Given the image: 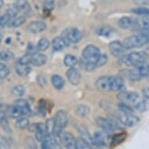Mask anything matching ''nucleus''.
Masks as SVG:
<instances>
[{
	"instance_id": "nucleus-1",
	"label": "nucleus",
	"mask_w": 149,
	"mask_h": 149,
	"mask_svg": "<svg viewBox=\"0 0 149 149\" xmlns=\"http://www.w3.org/2000/svg\"><path fill=\"white\" fill-rule=\"evenodd\" d=\"M148 59V55L145 52H133L121 58V62L128 66H137L144 63Z\"/></svg>"
},
{
	"instance_id": "nucleus-2",
	"label": "nucleus",
	"mask_w": 149,
	"mask_h": 149,
	"mask_svg": "<svg viewBox=\"0 0 149 149\" xmlns=\"http://www.w3.org/2000/svg\"><path fill=\"white\" fill-rule=\"evenodd\" d=\"M148 38L140 34L138 35H132L128 37L123 41V44L126 49H133L141 48L148 44Z\"/></svg>"
},
{
	"instance_id": "nucleus-3",
	"label": "nucleus",
	"mask_w": 149,
	"mask_h": 149,
	"mask_svg": "<svg viewBox=\"0 0 149 149\" xmlns=\"http://www.w3.org/2000/svg\"><path fill=\"white\" fill-rule=\"evenodd\" d=\"M54 119H55V130H54L53 134L61 137L63 130L66 127L68 123V117L66 113L63 110H59Z\"/></svg>"
},
{
	"instance_id": "nucleus-4",
	"label": "nucleus",
	"mask_w": 149,
	"mask_h": 149,
	"mask_svg": "<svg viewBox=\"0 0 149 149\" xmlns=\"http://www.w3.org/2000/svg\"><path fill=\"white\" fill-rule=\"evenodd\" d=\"M101 55L100 49L93 45H89L86 46L82 52V57L88 61L95 63Z\"/></svg>"
},
{
	"instance_id": "nucleus-5",
	"label": "nucleus",
	"mask_w": 149,
	"mask_h": 149,
	"mask_svg": "<svg viewBox=\"0 0 149 149\" xmlns=\"http://www.w3.org/2000/svg\"><path fill=\"white\" fill-rule=\"evenodd\" d=\"M96 123H97L98 127L109 135L112 134V132H113L116 128H120L119 126L116 124V123L104 117H98Z\"/></svg>"
},
{
	"instance_id": "nucleus-6",
	"label": "nucleus",
	"mask_w": 149,
	"mask_h": 149,
	"mask_svg": "<svg viewBox=\"0 0 149 149\" xmlns=\"http://www.w3.org/2000/svg\"><path fill=\"white\" fill-rule=\"evenodd\" d=\"M119 121L125 127H134L138 124L140 119L137 116L129 113H121L119 116Z\"/></svg>"
},
{
	"instance_id": "nucleus-7",
	"label": "nucleus",
	"mask_w": 149,
	"mask_h": 149,
	"mask_svg": "<svg viewBox=\"0 0 149 149\" xmlns=\"http://www.w3.org/2000/svg\"><path fill=\"white\" fill-rule=\"evenodd\" d=\"M117 98L122 100L123 102L129 104V105H132L133 107L141 99L137 93L133 92V91H125V92L120 93L117 95Z\"/></svg>"
},
{
	"instance_id": "nucleus-8",
	"label": "nucleus",
	"mask_w": 149,
	"mask_h": 149,
	"mask_svg": "<svg viewBox=\"0 0 149 149\" xmlns=\"http://www.w3.org/2000/svg\"><path fill=\"white\" fill-rule=\"evenodd\" d=\"M64 38L70 43H77L82 38V33L80 30L75 27L69 28L66 32V36Z\"/></svg>"
},
{
	"instance_id": "nucleus-9",
	"label": "nucleus",
	"mask_w": 149,
	"mask_h": 149,
	"mask_svg": "<svg viewBox=\"0 0 149 149\" xmlns=\"http://www.w3.org/2000/svg\"><path fill=\"white\" fill-rule=\"evenodd\" d=\"M110 91H120L125 88L124 81L120 76H110L109 77Z\"/></svg>"
},
{
	"instance_id": "nucleus-10",
	"label": "nucleus",
	"mask_w": 149,
	"mask_h": 149,
	"mask_svg": "<svg viewBox=\"0 0 149 149\" xmlns=\"http://www.w3.org/2000/svg\"><path fill=\"white\" fill-rule=\"evenodd\" d=\"M109 134L103 130H98L94 134V141L96 146L106 147Z\"/></svg>"
},
{
	"instance_id": "nucleus-11",
	"label": "nucleus",
	"mask_w": 149,
	"mask_h": 149,
	"mask_svg": "<svg viewBox=\"0 0 149 149\" xmlns=\"http://www.w3.org/2000/svg\"><path fill=\"white\" fill-rule=\"evenodd\" d=\"M63 142L66 149H77V140L71 133H64L63 135Z\"/></svg>"
},
{
	"instance_id": "nucleus-12",
	"label": "nucleus",
	"mask_w": 149,
	"mask_h": 149,
	"mask_svg": "<svg viewBox=\"0 0 149 149\" xmlns=\"http://www.w3.org/2000/svg\"><path fill=\"white\" fill-rule=\"evenodd\" d=\"M111 54L116 57L121 56L124 52V49H126L123 46V44L121 43L120 41H113L109 45Z\"/></svg>"
},
{
	"instance_id": "nucleus-13",
	"label": "nucleus",
	"mask_w": 149,
	"mask_h": 149,
	"mask_svg": "<svg viewBox=\"0 0 149 149\" xmlns=\"http://www.w3.org/2000/svg\"><path fill=\"white\" fill-rule=\"evenodd\" d=\"M47 27L46 24L43 21H32L27 25V30L29 31L31 33H34V34H38L41 32L45 31Z\"/></svg>"
},
{
	"instance_id": "nucleus-14",
	"label": "nucleus",
	"mask_w": 149,
	"mask_h": 149,
	"mask_svg": "<svg viewBox=\"0 0 149 149\" xmlns=\"http://www.w3.org/2000/svg\"><path fill=\"white\" fill-rule=\"evenodd\" d=\"M66 77L70 83L73 85H77L81 81V74L74 67H71L66 72Z\"/></svg>"
},
{
	"instance_id": "nucleus-15",
	"label": "nucleus",
	"mask_w": 149,
	"mask_h": 149,
	"mask_svg": "<svg viewBox=\"0 0 149 149\" xmlns=\"http://www.w3.org/2000/svg\"><path fill=\"white\" fill-rule=\"evenodd\" d=\"M118 25L122 29H130L133 27H137L136 20L129 17H121L118 21Z\"/></svg>"
},
{
	"instance_id": "nucleus-16",
	"label": "nucleus",
	"mask_w": 149,
	"mask_h": 149,
	"mask_svg": "<svg viewBox=\"0 0 149 149\" xmlns=\"http://www.w3.org/2000/svg\"><path fill=\"white\" fill-rule=\"evenodd\" d=\"M6 112H7L10 117L14 118V119H18V118L23 117V116H25L24 111L23 110L22 108L18 106L16 104L9 106L7 108V109H6Z\"/></svg>"
},
{
	"instance_id": "nucleus-17",
	"label": "nucleus",
	"mask_w": 149,
	"mask_h": 149,
	"mask_svg": "<svg viewBox=\"0 0 149 149\" xmlns=\"http://www.w3.org/2000/svg\"><path fill=\"white\" fill-rule=\"evenodd\" d=\"M79 133L81 134V138L84 140L92 148L96 147L95 144V141H94V138H93V137L91 135V134L89 133L88 129L84 126H81V127H79Z\"/></svg>"
},
{
	"instance_id": "nucleus-18",
	"label": "nucleus",
	"mask_w": 149,
	"mask_h": 149,
	"mask_svg": "<svg viewBox=\"0 0 149 149\" xmlns=\"http://www.w3.org/2000/svg\"><path fill=\"white\" fill-rule=\"evenodd\" d=\"M109 77L110 76H102L96 81L95 86L98 90L102 91H110L109 88Z\"/></svg>"
},
{
	"instance_id": "nucleus-19",
	"label": "nucleus",
	"mask_w": 149,
	"mask_h": 149,
	"mask_svg": "<svg viewBox=\"0 0 149 149\" xmlns=\"http://www.w3.org/2000/svg\"><path fill=\"white\" fill-rule=\"evenodd\" d=\"M47 61L46 56L43 53L35 52L32 54L31 65L34 66H42L45 64Z\"/></svg>"
},
{
	"instance_id": "nucleus-20",
	"label": "nucleus",
	"mask_w": 149,
	"mask_h": 149,
	"mask_svg": "<svg viewBox=\"0 0 149 149\" xmlns=\"http://www.w3.org/2000/svg\"><path fill=\"white\" fill-rule=\"evenodd\" d=\"M134 70L135 73L137 75V77H139L140 80L149 77V65L147 64L146 63L136 66Z\"/></svg>"
},
{
	"instance_id": "nucleus-21",
	"label": "nucleus",
	"mask_w": 149,
	"mask_h": 149,
	"mask_svg": "<svg viewBox=\"0 0 149 149\" xmlns=\"http://www.w3.org/2000/svg\"><path fill=\"white\" fill-rule=\"evenodd\" d=\"M35 137L38 141L42 142L46 137V131L45 125L42 124V123H35Z\"/></svg>"
},
{
	"instance_id": "nucleus-22",
	"label": "nucleus",
	"mask_w": 149,
	"mask_h": 149,
	"mask_svg": "<svg viewBox=\"0 0 149 149\" xmlns=\"http://www.w3.org/2000/svg\"><path fill=\"white\" fill-rule=\"evenodd\" d=\"M69 42L66 41L64 38H61V37H57L56 38H54L52 42V48L55 51H61L63 49L68 45Z\"/></svg>"
},
{
	"instance_id": "nucleus-23",
	"label": "nucleus",
	"mask_w": 149,
	"mask_h": 149,
	"mask_svg": "<svg viewBox=\"0 0 149 149\" xmlns=\"http://www.w3.org/2000/svg\"><path fill=\"white\" fill-rule=\"evenodd\" d=\"M114 31V29H113V27H111L108 24H104L101 25L97 28L96 30V32L98 35L102 37H105V38H108L109 37L110 35H112Z\"/></svg>"
},
{
	"instance_id": "nucleus-24",
	"label": "nucleus",
	"mask_w": 149,
	"mask_h": 149,
	"mask_svg": "<svg viewBox=\"0 0 149 149\" xmlns=\"http://www.w3.org/2000/svg\"><path fill=\"white\" fill-rule=\"evenodd\" d=\"M0 126L4 131L6 133H11V128H10V123L6 118V113L2 110H0Z\"/></svg>"
},
{
	"instance_id": "nucleus-25",
	"label": "nucleus",
	"mask_w": 149,
	"mask_h": 149,
	"mask_svg": "<svg viewBox=\"0 0 149 149\" xmlns=\"http://www.w3.org/2000/svg\"><path fill=\"white\" fill-rule=\"evenodd\" d=\"M52 84L54 86V88L58 90H60L63 88L65 85V81L61 76H59L58 74H55L52 77L51 79Z\"/></svg>"
},
{
	"instance_id": "nucleus-26",
	"label": "nucleus",
	"mask_w": 149,
	"mask_h": 149,
	"mask_svg": "<svg viewBox=\"0 0 149 149\" xmlns=\"http://www.w3.org/2000/svg\"><path fill=\"white\" fill-rule=\"evenodd\" d=\"M25 22H26V17L24 16H19L11 19L7 25L9 27H18L22 26Z\"/></svg>"
},
{
	"instance_id": "nucleus-27",
	"label": "nucleus",
	"mask_w": 149,
	"mask_h": 149,
	"mask_svg": "<svg viewBox=\"0 0 149 149\" xmlns=\"http://www.w3.org/2000/svg\"><path fill=\"white\" fill-rule=\"evenodd\" d=\"M16 71L20 76H27L31 73V67L30 65H22V64L17 63V65L16 66Z\"/></svg>"
},
{
	"instance_id": "nucleus-28",
	"label": "nucleus",
	"mask_w": 149,
	"mask_h": 149,
	"mask_svg": "<svg viewBox=\"0 0 149 149\" xmlns=\"http://www.w3.org/2000/svg\"><path fill=\"white\" fill-rule=\"evenodd\" d=\"M80 66H81V68L86 71H93L96 68L95 63L88 61L83 57H82V59H81V62H80Z\"/></svg>"
},
{
	"instance_id": "nucleus-29",
	"label": "nucleus",
	"mask_w": 149,
	"mask_h": 149,
	"mask_svg": "<svg viewBox=\"0 0 149 149\" xmlns=\"http://www.w3.org/2000/svg\"><path fill=\"white\" fill-rule=\"evenodd\" d=\"M16 105H17L18 106H20L23 109V110L24 111L25 116H30L31 115V109L30 108V105L28 104L27 101L24 100V99H19L17 100L15 103Z\"/></svg>"
},
{
	"instance_id": "nucleus-30",
	"label": "nucleus",
	"mask_w": 149,
	"mask_h": 149,
	"mask_svg": "<svg viewBox=\"0 0 149 149\" xmlns=\"http://www.w3.org/2000/svg\"><path fill=\"white\" fill-rule=\"evenodd\" d=\"M50 45H51V43H50V42H49V40L48 38H42L38 42L37 49L40 52L46 51L47 49L49 48V46H50Z\"/></svg>"
},
{
	"instance_id": "nucleus-31",
	"label": "nucleus",
	"mask_w": 149,
	"mask_h": 149,
	"mask_svg": "<svg viewBox=\"0 0 149 149\" xmlns=\"http://www.w3.org/2000/svg\"><path fill=\"white\" fill-rule=\"evenodd\" d=\"M75 112L77 115H78L81 117H86L89 114V108L85 105H77L75 108Z\"/></svg>"
},
{
	"instance_id": "nucleus-32",
	"label": "nucleus",
	"mask_w": 149,
	"mask_h": 149,
	"mask_svg": "<svg viewBox=\"0 0 149 149\" xmlns=\"http://www.w3.org/2000/svg\"><path fill=\"white\" fill-rule=\"evenodd\" d=\"M15 125H16V127L18 128V129L25 130L28 128L30 125V122L28 119L23 116V117L18 118L17 119V120L15 123Z\"/></svg>"
},
{
	"instance_id": "nucleus-33",
	"label": "nucleus",
	"mask_w": 149,
	"mask_h": 149,
	"mask_svg": "<svg viewBox=\"0 0 149 149\" xmlns=\"http://www.w3.org/2000/svg\"><path fill=\"white\" fill-rule=\"evenodd\" d=\"M64 64L67 67H74L77 64V59L73 55H66L64 58Z\"/></svg>"
},
{
	"instance_id": "nucleus-34",
	"label": "nucleus",
	"mask_w": 149,
	"mask_h": 149,
	"mask_svg": "<svg viewBox=\"0 0 149 149\" xmlns=\"http://www.w3.org/2000/svg\"><path fill=\"white\" fill-rule=\"evenodd\" d=\"M45 127L47 134H53L54 130H55V119L50 118L47 120L45 124Z\"/></svg>"
},
{
	"instance_id": "nucleus-35",
	"label": "nucleus",
	"mask_w": 149,
	"mask_h": 149,
	"mask_svg": "<svg viewBox=\"0 0 149 149\" xmlns=\"http://www.w3.org/2000/svg\"><path fill=\"white\" fill-rule=\"evenodd\" d=\"M127 137V135L124 133H120V134H117L114 135L112 139V144L114 146H116L118 144H120L121 143L124 141Z\"/></svg>"
},
{
	"instance_id": "nucleus-36",
	"label": "nucleus",
	"mask_w": 149,
	"mask_h": 149,
	"mask_svg": "<svg viewBox=\"0 0 149 149\" xmlns=\"http://www.w3.org/2000/svg\"><path fill=\"white\" fill-rule=\"evenodd\" d=\"M25 91H26V89H25V87L23 85H17L13 87L11 91V92L14 96H17V97H22L25 95Z\"/></svg>"
},
{
	"instance_id": "nucleus-37",
	"label": "nucleus",
	"mask_w": 149,
	"mask_h": 149,
	"mask_svg": "<svg viewBox=\"0 0 149 149\" xmlns=\"http://www.w3.org/2000/svg\"><path fill=\"white\" fill-rule=\"evenodd\" d=\"M19 12H20V9L18 7V6L17 4H13V5L10 6L6 13L10 17V19H13V18L17 17Z\"/></svg>"
},
{
	"instance_id": "nucleus-38",
	"label": "nucleus",
	"mask_w": 149,
	"mask_h": 149,
	"mask_svg": "<svg viewBox=\"0 0 149 149\" xmlns=\"http://www.w3.org/2000/svg\"><path fill=\"white\" fill-rule=\"evenodd\" d=\"M136 21L138 27H149V16H142V17L137 19Z\"/></svg>"
},
{
	"instance_id": "nucleus-39",
	"label": "nucleus",
	"mask_w": 149,
	"mask_h": 149,
	"mask_svg": "<svg viewBox=\"0 0 149 149\" xmlns=\"http://www.w3.org/2000/svg\"><path fill=\"white\" fill-rule=\"evenodd\" d=\"M118 108L121 113H129V114H134V109L133 108L125 102L120 103L118 105Z\"/></svg>"
},
{
	"instance_id": "nucleus-40",
	"label": "nucleus",
	"mask_w": 149,
	"mask_h": 149,
	"mask_svg": "<svg viewBox=\"0 0 149 149\" xmlns=\"http://www.w3.org/2000/svg\"><path fill=\"white\" fill-rule=\"evenodd\" d=\"M14 58V54L12 52L5 50L0 52V61H9Z\"/></svg>"
},
{
	"instance_id": "nucleus-41",
	"label": "nucleus",
	"mask_w": 149,
	"mask_h": 149,
	"mask_svg": "<svg viewBox=\"0 0 149 149\" xmlns=\"http://www.w3.org/2000/svg\"><path fill=\"white\" fill-rule=\"evenodd\" d=\"M17 5L18 6L20 10H23L24 12H25V13H28L31 11V6L27 0H18Z\"/></svg>"
},
{
	"instance_id": "nucleus-42",
	"label": "nucleus",
	"mask_w": 149,
	"mask_h": 149,
	"mask_svg": "<svg viewBox=\"0 0 149 149\" xmlns=\"http://www.w3.org/2000/svg\"><path fill=\"white\" fill-rule=\"evenodd\" d=\"M77 149H93V148L90 144L87 143L81 137L77 138Z\"/></svg>"
},
{
	"instance_id": "nucleus-43",
	"label": "nucleus",
	"mask_w": 149,
	"mask_h": 149,
	"mask_svg": "<svg viewBox=\"0 0 149 149\" xmlns=\"http://www.w3.org/2000/svg\"><path fill=\"white\" fill-rule=\"evenodd\" d=\"M134 13L137 15H140V16H149V9L146 7H137L134 8L131 10Z\"/></svg>"
},
{
	"instance_id": "nucleus-44",
	"label": "nucleus",
	"mask_w": 149,
	"mask_h": 149,
	"mask_svg": "<svg viewBox=\"0 0 149 149\" xmlns=\"http://www.w3.org/2000/svg\"><path fill=\"white\" fill-rule=\"evenodd\" d=\"M10 69L4 63H0V79H4L9 75Z\"/></svg>"
},
{
	"instance_id": "nucleus-45",
	"label": "nucleus",
	"mask_w": 149,
	"mask_h": 149,
	"mask_svg": "<svg viewBox=\"0 0 149 149\" xmlns=\"http://www.w3.org/2000/svg\"><path fill=\"white\" fill-rule=\"evenodd\" d=\"M108 56L107 55L105 54H101L100 56L98 59V60L96 61L95 66L96 67H102V66H105V64L107 63L108 62Z\"/></svg>"
},
{
	"instance_id": "nucleus-46",
	"label": "nucleus",
	"mask_w": 149,
	"mask_h": 149,
	"mask_svg": "<svg viewBox=\"0 0 149 149\" xmlns=\"http://www.w3.org/2000/svg\"><path fill=\"white\" fill-rule=\"evenodd\" d=\"M32 54H27L24 56H22L19 59L18 63L22 64V65H31V64Z\"/></svg>"
},
{
	"instance_id": "nucleus-47",
	"label": "nucleus",
	"mask_w": 149,
	"mask_h": 149,
	"mask_svg": "<svg viewBox=\"0 0 149 149\" xmlns=\"http://www.w3.org/2000/svg\"><path fill=\"white\" fill-rule=\"evenodd\" d=\"M134 107L135 109L137 110L138 112L142 113V112H144L145 109H146V102H145L144 100L140 99V100L134 105Z\"/></svg>"
},
{
	"instance_id": "nucleus-48",
	"label": "nucleus",
	"mask_w": 149,
	"mask_h": 149,
	"mask_svg": "<svg viewBox=\"0 0 149 149\" xmlns=\"http://www.w3.org/2000/svg\"><path fill=\"white\" fill-rule=\"evenodd\" d=\"M44 8L48 11H52L55 8V0H45Z\"/></svg>"
},
{
	"instance_id": "nucleus-49",
	"label": "nucleus",
	"mask_w": 149,
	"mask_h": 149,
	"mask_svg": "<svg viewBox=\"0 0 149 149\" xmlns=\"http://www.w3.org/2000/svg\"><path fill=\"white\" fill-rule=\"evenodd\" d=\"M10 20L11 19L6 13L3 15H0V27H3L5 25H7Z\"/></svg>"
},
{
	"instance_id": "nucleus-50",
	"label": "nucleus",
	"mask_w": 149,
	"mask_h": 149,
	"mask_svg": "<svg viewBox=\"0 0 149 149\" xmlns=\"http://www.w3.org/2000/svg\"><path fill=\"white\" fill-rule=\"evenodd\" d=\"M26 144H27L26 149H38V146L35 144V141L31 137H27L26 139Z\"/></svg>"
},
{
	"instance_id": "nucleus-51",
	"label": "nucleus",
	"mask_w": 149,
	"mask_h": 149,
	"mask_svg": "<svg viewBox=\"0 0 149 149\" xmlns=\"http://www.w3.org/2000/svg\"><path fill=\"white\" fill-rule=\"evenodd\" d=\"M0 148L1 149H9L10 148V143L6 137L0 136Z\"/></svg>"
},
{
	"instance_id": "nucleus-52",
	"label": "nucleus",
	"mask_w": 149,
	"mask_h": 149,
	"mask_svg": "<svg viewBox=\"0 0 149 149\" xmlns=\"http://www.w3.org/2000/svg\"><path fill=\"white\" fill-rule=\"evenodd\" d=\"M37 82H38V84L41 87H44V86L46 84V79H45V77L39 75V76L37 77Z\"/></svg>"
},
{
	"instance_id": "nucleus-53",
	"label": "nucleus",
	"mask_w": 149,
	"mask_h": 149,
	"mask_svg": "<svg viewBox=\"0 0 149 149\" xmlns=\"http://www.w3.org/2000/svg\"><path fill=\"white\" fill-rule=\"evenodd\" d=\"M142 95L144 98L149 99V88L148 87H145L141 90Z\"/></svg>"
},
{
	"instance_id": "nucleus-54",
	"label": "nucleus",
	"mask_w": 149,
	"mask_h": 149,
	"mask_svg": "<svg viewBox=\"0 0 149 149\" xmlns=\"http://www.w3.org/2000/svg\"><path fill=\"white\" fill-rule=\"evenodd\" d=\"M141 34L144 35V37H146L147 38L149 39V27L141 28Z\"/></svg>"
},
{
	"instance_id": "nucleus-55",
	"label": "nucleus",
	"mask_w": 149,
	"mask_h": 149,
	"mask_svg": "<svg viewBox=\"0 0 149 149\" xmlns=\"http://www.w3.org/2000/svg\"><path fill=\"white\" fill-rule=\"evenodd\" d=\"M42 149H51V148H50V147H49V145L48 144V143H47L45 141H43L42 144Z\"/></svg>"
},
{
	"instance_id": "nucleus-56",
	"label": "nucleus",
	"mask_w": 149,
	"mask_h": 149,
	"mask_svg": "<svg viewBox=\"0 0 149 149\" xmlns=\"http://www.w3.org/2000/svg\"><path fill=\"white\" fill-rule=\"evenodd\" d=\"M3 31L2 30H0V44L1 42L3 41Z\"/></svg>"
},
{
	"instance_id": "nucleus-57",
	"label": "nucleus",
	"mask_w": 149,
	"mask_h": 149,
	"mask_svg": "<svg viewBox=\"0 0 149 149\" xmlns=\"http://www.w3.org/2000/svg\"><path fill=\"white\" fill-rule=\"evenodd\" d=\"M3 5H4V2H3V0H0V9L3 7Z\"/></svg>"
}]
</instances>
